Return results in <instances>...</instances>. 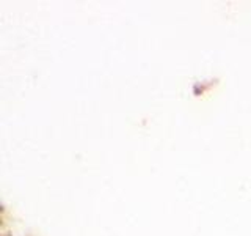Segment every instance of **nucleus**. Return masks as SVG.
I'll return each instance as SVG.
<instances>
[]
</instances>
